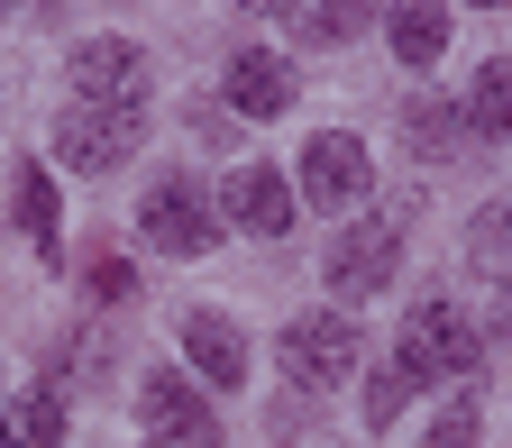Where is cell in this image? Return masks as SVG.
I'll return each instance as SVG.
<instances>
[{
    "label": "cell",
    "instance_id": "ac0fdd59",
    "mask_svg": "<svg viewBox=\"0 0 512 448\" xmlns=\"http://www.w3.org/2000/svg\"><path fill=\"white\" fill-rule=\"evenodd\" d=\"M366 28V0H311V37L320 46H339V37H357Z\"/></svg>",
    "mask_w": 512,
    "mask_h": 448
},
{
    "label": "cell",
    "instance_id": "d4e9b609",
    "mask_svg": "<svg viewBox=\"0 0 512 448\" xmlns=\"http://www.w3.org/2000/svg\"><path fill=\"white\" fill-rule=\"evenodd\" d=\"M46 10H55V0H46Z\"/></svg>",
    "mask_w": 512,
    "mask_h": 448
},
{
    "label": "cell",
    "instance_id": "44dd1931",
    "mask_svg": "<svg viewBox=\"0 0 512 448\" xmlns=\"http://www.w3.org/2000/svg\"><path fill=\"white\" fill-rule=\"evenodd\" d=\"M238 10H293V0H238Z\"/></svg>",
    "mask_w": 512,
    "mask_h": 448
},
{
    "label": "cell",
    "instance_id": "3957f363",
    "mask_svg": "<svg viewBox=\"0 0 512 448\" xmlns=\"http://www.w3.org/2000/svg\"><path fill=\"white\" fill-rule=\"evenodd\" d=\"M138 229H147L156 256H211V238H220V202H211L192 174H156L147 202H138Z\"/></svg>",
    "mask_w": 512,
    "mask_h": 448
},
{
    "label": "cell",
    "instance_id": "2e32d148",
    "mask_svg": "<svg viewBox=\"0 0 512 448\" xmlns=\"http://www.w3.org/2000/svg\"><path fill=\"white\" fill-rule=\"evenodd\" d=\"M10 430H19V448H64V394H55V384H37Z\"/></svg>",
    "mask_w": 512,
    "mask_h": 448
},
{
    "label": "cell",
    "instance_id": "7402d4cb",
    "mask_svg": "<svg viewBox=\"0 0 512 448\" xmlns=\"http://www.w3.org/2000/svg\"><path fill=\"white\" fill-rule=\"evenodd\" d=\"M0 448H19V430H10V412H0Z\"/></svg>",
    "mask_w": 512,
    "mask_h": 448
},
{
    "label": "cell",
    "instance_id": "9c48e42d",
    "mask_svg": "<svg viewBox=\"0 0 512 448\" xmlns=\"http://www.w3.org/2000/svg\"><path fill=\"white\" fill-rule=\"evenodd\" d=\"M220 211H229L247 238H284V229H293V183H284L275 165H238L229 192H220Z\"/></svg>",
    "mask_w": 512,
    "mask_h": 448
},
{
    "label": "cell",
    "instance_id": "6da1fadb",
    "mask_svg": "<svg viewBox=\"0 0 512 448\" xmlns=\"http://www.w3.org/2000/svg\"><path fill=\"white\" fill-rule=\"evenodd\" d=\"M394 366H403L412 384H439V375L467 384V375L485 366V339H476V320H467L458 302L430 293V302H412V320H403V357H394Z\"/></svg>",
    "mask_w": 512,
    "mask_h": 448
},
{
    "label": "cell",
    "instance_id": "30bf717a",
    "mask_svg": "<svg viewBox=\"0 0 512 448\" xmlns=\"http://www.w3.org/2000/svg\"><path fill=\"white\" fill-rule=\"evenodd\" d=\"M183 357H192V375L202 384H220V394H238L247 384V330L229 311H192L183 320Z\"/></svg>",
    "mask_w": 512,
    "mask_h": 448
},
{
    "label": "cell",
    "instance_id": "ba28073f",
    "mask_svg": "<svg viewBox=\"0 0 512 448\" xmlns=\"http://www.w3.org/2000/svg\"><path fill=\"white\" fill-rule=\"evenodd\" d=\"M302 202H320V211H348V202H366V138H311L302 147Z\"/></svg>",
    "mask_w": 512,
    "mask_h": 448
},
{
    "label": "cell",
    "instance_id": "52a82bcc",
    "mask_svg": "<svg viewBox=\"0 0 512 448\" xmlns=\"http://www.w3.org/2000/svg\"><path fill=\"white\" fill-rule=\"evenodd\" d=\"M74 101L147 110V55L128 46V37H83V46H74Z\"/></svg>",
    "mask_w": 512,
    "mask_h": 448
},
{
    "label": "cell",
    "instance_id": "cb8c5ba5",
    "mask_svg": "<svg viewBox=\"0 0 512 448\" xmlns=\"http://www.w3.org/2000/svg\"><path fill=\"white\" fill-rule=\"evenodd\" d=\"M0 19H10V0H0Z\"/></svg>",
    "mask_w": 512,
    "mask_h": 448
},
{
    "label": "cell",
    "instance_id": "603a6c76",
    "mask_svg": "<svg viewBox=\"0 0 512 448\" xmlns=\"http://www.w3.org/2000/svg\"><path fill=\"white\" fill-rule=\"evenodd\" d=\"M476 10H503V0H476Z\"/></svg>",
    "mask_w": 512,
    "mask_h": 448
},
{
    "label": "cell",
    "instance_id": "ffe728a7",
    "mask_svg": "<svg viewBox=\"0 0 512 448\" xmlns=\"http://www.w3.org/2000/svg\"><path fill=\"white\" fill-rule=\"evenodd\" d=\"M494 339L512 348V284H503V302H494Z\"/></svg>",
    "mask_w": 512,
    "mask_h": 448
},
{
    "label": "cell",
    "instance_id": "8992f818",
    "mask_svg": "<svg viewBox=\"0 0 512 448\" xmlns=\"http://www.w3.org/2000/svg\"><path fill=\"white\" fill-rule=\"evenodd\" d=\"M138 421H147L156 448H220V412L192 394L174 366H156V375L138 384Z\"/></svg>",
    "mask_w": 512,
    "mask_h": 448
},
{
    "label": "cell",
    "instance_id": "7a4b0ae2",
    "mask_svg": "<svg viewBox=\"0 0 512 448\" xmlns=\"http://www.w3.org/2000/svg\"><path fill=\"white\" fill-rule=\"evenodd\" d=\"M357 357H366V339H357L348 311H302V320H284V384H302V394L348 384Z\"/></svg>",
    "mask_w": 512,
    "mask_h": 448
},
{
    "label": "cell",
    "instance_id": "e0dca14e",
    "mask_svg": "<svg viewBox=\"0 0 512 448\" xmlns=\"http://www.w3.org/2000/svg\"><path fill=\"white\" fill-rule=\"evenodd\" d=\"M403 394H412V375H403V366H375V375H366V430L394 421V412H403Z\"/></svg>",
    "mask_w": 512,
    "mask_h": 448
},
{
    "label": "cell",
    "instance_id": "4fadbf2b",
    "mask_svg": "<svg viewBox=\"0 0 512 448\" xmlns=\"http://www.w3.org/2000/svg\"><path fill=\"white\" fill-rule=\"evenodd\" d=\"M467 138H512V55L476 64V83H467Z\"/></svg>",
    "mask_w": 512,
    "mask_h": 448
},
{
    "label": "cell",
    "instance_id": "5b68a950",
    "mask_svg": "<svg viewBox=\"0 0 512 448\" xmlns=\"http://www.w3.org/2000/svg\"><path fill=\"white\" fill-rule=\"evenodd\" d=\"M394 266H403V229H394V220L339 229V238H330V256H320V275H330V293H339V302L384 293V284H394Z\"/></svg>",
    "mask_w": 512,
    "mask_h": 448
},
{
    "label": "cell",
    "instance_id": "5bb4252c",
    "mask_svg": "<svg viewBox=\"0 0 512 448\" xmlns=\"http://www.w3.org/2000/svg\"><path fill=\"white\" fill-rule=\"evenodd\" d=\"M19 220H28V238H37V256H46V266H64V229H55V174H46V165H19Z\"/></svg>",
    "mask_w": 512,
    "mask_h": 448
},
{
    "label": "cell",
    "instance_id": "9a60e30c",
    "mask_svg": "<svg viewBox=\"0 0 512 448\" xmlns=\"http://www.w3.org/2000/svg\"><path fill=\"white\" fill-rule=\"evenodd\" d=\"M403 128H412V156H458L467 147V110H448V101H412Z\"/></svg>",
    "mask_w": 512,
    "mask_h": 448
},
{
    "label": "cell",
    "instance_id": "d6986e66",
    "mask_svg": "<svg viewBox=\"0 0 512 448\" xmlns=\"http://www.w3.org/2000/svg\"><path fill=\"white\" fill-rule=\"evenodd\" d=\"M476 430H485V421H476V403H448V412L430 421V439H421V448H476Z\"/></svg>",
    "mask_w": 512,
    "mask_h": 448
},
{
    "label": "cell",
    "instance_id": "7c38bea8",
    "mask_svg": "<svg viewBox=\"0 0 512 448\" xmlns=\"http://www.w3.org/2000/svg\"><path fill=\"white\" fill-rule=\"evenodd\" d=\"M384 37H394L403 64H439L448 55V10L439 0H394V10H384Z\"/></svg>",
    "mask_w": 512,
    "mask_h": 448
},
{
    "label": "cell",
    "instance_id": "277c9868",
    "mask_svg": "<svg viewBox=\"0 0 512 448\" xmlns=\"http://www.w3.org/2000/svg\"><path fill=\"white\" fill-rule=\"evenodd\" d=\"M138 128H147V110L64 101V119H55V156L74 165V174H119V165H128V147H138Z\"/></svg>",
    "mask_w": 512,
    "mask_h": 448
},
{
    "label": "cell",
    "instance_id": "8fae6325",
    "mask_svg": "<svg viewBox=\"0 0 512 448\" xmlns=\"http://www.w3.org/2000/svg\"><path fill=\"white\" fill-rule=\"evenodd\" d=\"M229 110H238V119H275V110H293V64L266 55V46L229 55Z\"/></svg>",
    "mask_w": 512,
    "mask_h": 448
}]
</instances>
